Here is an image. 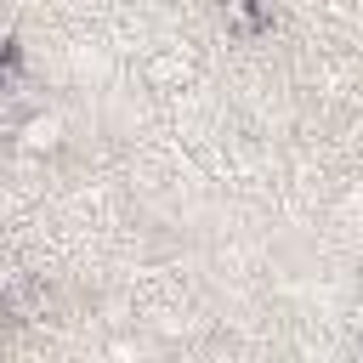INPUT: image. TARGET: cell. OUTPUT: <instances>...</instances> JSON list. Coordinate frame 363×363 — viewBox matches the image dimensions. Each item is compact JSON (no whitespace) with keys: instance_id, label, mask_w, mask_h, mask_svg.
I'll return each instance as SVG.
<instances>
[{"instance_id":"2","label":"cell","mask_w":363,"mask_h":363,"mask_svg":"<svg viewBox=\"0 0 363 363\" xmlns=\"http://www.w3.org/2000/svg\"><path fill=\"white\" fill-rule=\"evenodd\" d=\"M57 142V119H28L23 125V147H51Z\"/></svg>"},{"instance_id":"1","label":"cell","mask_w":363,"mask_h":363,"mask_svg":"<svg viewBox=\"0 0 363 363\" xmlns=\"http://www.w3.org/2000/svg\"><path fill=\"white\" fill-rule=\"evenodd\" d=\"M267 23H272V0H227V28L261 34Z\"/></svg>"},{"instance_id":"3","label":"cell","mask_w":363,"mask_h":363,"mask_svg":"<svg viewBox=\"0 0 363 363\" xmlns=\"http://www.w3.org/2000/svg\"><path fill=\"white\" fill-rule=\"evenodd\" d=\"M6 68H11V45H0V74H6Z\"/></svg>"}]
</instances>
